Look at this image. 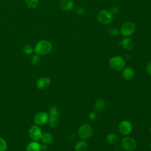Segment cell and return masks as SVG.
<instances>
[{
    "label": "cell",
    "mask_w": 151,
    "mask_h": 151,
    "mask_svg": "<svg viewBox=\"0 0 151 151\" xmlns=\"http://www.w3.org/2000/svg\"><path fill=\"white\" fill-rule=\"evenodd\" d=\"M52 47V44L49 41L42 40L38 41L35 44L34 51L37 55H44L50 52Z\"/></svg>",
    "instance_id": "obj_1"
},
{
    "label": "cell",
    "mask_w": 151,
    "mask_h": 151,
    "mask_svg": "<svg viewBox=\"0 0 151 151\" xmlns=\"http://www.w3.org/2000/svg\"><path fill=\"white\" fill-rule=\"evenodd\" d=\"M126 65V61L120 56H114L109 60L110 67L115 71H119L123 69Z\"/></svg>",
    "instance_id": "obj_2"
},
{
    "label": "cell",
    "mask_w": 151,
    "mask_h": 151,
    "mask_svg": "<svg viewBox=\"0 0 151 151\" xmlns=\"http://www.w3.org/2000/svg\"><path fill=\"white\" fill-rule=\"evenodd\" d=\"M136 25L131 21H127L122 24L120 28V33L124 37L130 36L135 32Z\"/></svg>",
    "instance_id": "obj_3"
},
{
    "label": "cell",
    "mask_w": 151,
    "mask_h": 151,
    "mask_svg": "<svg viewBox=\"0 0 151 151\" xmlns=\"http://www.w3.org/2000/svg\"><path fill=\"white\" fill-rule=\"evenodd\" d=\"M97 18L100 23L103 24H109L112 21L113 15L111 12L103 9L98 12Z\"/></svg>",
    "instance_id": "obj_4"
},
{
    "label": "cell",
    "mask_w": 151,
    "mask_h": 151,
    "mask_svg": "<svg viewBox=\"0 0 151 151\" xmlns=\"http://www.w3.org/2000/svg\"><path fill=\"white\" fill-rule=\"evenodd\" d=\"M79 137L82 139H87L91 137L93 133V128L89 124L85 123L82 124L78 131Z\"/></svg>",
    "instance_id": "obj_5"
},
{
    "label": "cell",
    "mask_w": 151,
    "mask_h": 151,
    "mask_svg": "<svg viewBox=\"0 0 151 151\" xmlns=\"http://www.w3.org/2000/svg\"><path fill=\"white\" fill-rule=\"evenodd\" d=\"M122 146L125 150L132 151L136 147V142L133 137L126 136L122 140Z\"/></svg>",
    "instance_id": "obj_6"
},
{
    "label": "cell",
    "mask_w": 151,
    "mask_h": 151,
    "mask_svg": "<svg viewBox=\"0 0 151 151\" xmlns=\"http://www.w3.org/2000/svg\"><path fill=\"white\" fill-rule=\"evenodd\" d=\"M28 134L29 137L33 141H38L41 139L42 133L39 126L37 124L32 125L28 130Z\"/></svg>",
    "instance_id": "obj_7"
},
{
    "label": "cell",
    "mask_w": 151,
    "mask_h": 151,
    "mask_svg": "<svg viewBox=\"0 0 151 151\" xmlns=\"http://www.w3.org/2000/svg\"><path fill=\"white\" fill-rule=\"evenodd\" d=\"M49 120V115L45 111H40L37 113L34 118V123L38 126H42L46 124Z\"/></svg>",
    "instance_id": "obj_8"
},
{
    "label": "cell",
    "mask_w": 151,
    "mask_h": 151,
    "mask_svg": "<svg viewBox=\"0 0 151 151\" xmlns=\"http://www.w3.org/2000/svg\"><path fill=\"white\" fill-rule=\"evenodd\" d=\"M119 130L122 134L127 135L132 132V125L127 120H122L119 124Z\"/></svg>",
    "instance_id": "obj_9"
},
{
    "label": "cell",
    "mask_w": 151,
    "mask_h": 151,
    "mask_svg": "<svg viewBox=\"0 0 151 151\" xmlns=\"http://www.w3.org/2000/svg\"><path fill=\"white\" fill-rule=\"evenodd\" d=\"M51 83L50 79L47 77H42L40 78L36 83V86L38 88L44 90L47 88Z\"/></svg>",
    "instance_id": "obj_10"
},
{
    "label": "cell",
    "mask_w": 151,
    "mask_h": 151,
    "mask_svg": "<svg viewBox=\"0 0 151 151\" xmlns=\"http://www.w3.org/2000/svg\"><path fill=\"white\" fill-rule=\"evenodd\" d=\"M60 6L64 11H71L74 6V3L72 0H61Z\"/></svg>",
    "instance_id": "obj_11"
},
{
    "label": "cell",
    "mask_w": 151,
    "mask_h": 151,
    "mask_svg": "<svg viewBox=\"0 0 151 151\" xmlns=\"http://www.w3.org/2000/svg\"><path fill=\"white\" fill-rule=\"evenodd\" d=\"M120 44L123 46V47L127 50H132L133 49L134 47V44L133 42V41L130 39L129 38H123Z\"/></svg>",
    "instance_id": "obj_12"
},
{
    "label": "cell",
    "mask_w": 151,
    "mask_h": 151,
    "mask_svg": "<svg viewBox=\"0 0 151 151\" xmlns=\"http://www.w3.org/2000/svg\"><path fill=\"white\" fill-rule=\"evenodd\" d=\"M41 146L37 141H32L28 143L26 147V151H40Z\"/></svg>",
    "instance_id": "obj_13"
},
{
    "label": "cell",
    "mask_w": 151,
    "mask_h": 151,
    "mask_svg": "<svg viewBox=\"0 0 151 151\" xmlns=\"http://www.w3.org/2000/svg\"><path fill=\"white\" fill-rule=\"evenodd\" d=\"M134 76V71L131 67L126 68L123 72V77L126 80H132Z\"/></svg>",
    "instance_id": "obj_14"
},
{
    "label": "cell",
    "mask_w": 151,
    "mask_h": 151,
    "mask_svg": "<svg viewBox=\"0 0 151 151\" xmlns=\"http://www.w3.org/2000/svg\"><path fill=\"white\" fill-rule=\"evenodd\" d=\"M50 115L49 118L54 119H58L60 114L58 110L57 107L55 106H52L50 108Z\"/></svg>",
    "instance_id": "obj_15"
},
{
    "label": "cell",
    "mask_w": 151,
    "mask_h": 151,
    "mask_svg": "<svg viewBox=\"0 0 151 151\" xmlns=\"http://www.w3.org/2000/svg\"><path fill=\"white\" fill-rule=\"evenodd\" d=\"M105 107V102L102 99H99L96 101L94 104V109L97 113L101 112Z\"/></svg>",
    "instance_id": "obj_16"
},
{
    "label": "cell",
    "mask_w": 151,
    "mask_h": 151,
    "mask_svg": "<svg viewBox=\"0 0 151 151\" xmlns=\"http://www.w3.org/2000/svg\"><path fill=\"white\" fill-rule=\"evenodd\" d=\"M87 143L83 140L78 142L75 146L76 151H87Z\"/></svg>",
    "instance_id": "obj_17"
},
{
    "label": "cell",
    "mask_w": 151,
    "mask_h": 151,
    "mask_svg": "<svg viewBox=\"0 0 151 151\" xmlns=\"http://www.w3.org/2000/svg\"><path fill=\"white\" fill-rule=\"evenodd\" d=\"M42 142L45 144H48L51 143L53 140L52 135L49 133V132H45L42 133L41 138Z\"/></svg>",
    "instance_id": "obj_18"
},
{
    "label": "cell",
    "mask_w": 151,
    "mask_h": 151,
    "mask_svg": "<svg viewBox=\"0 0 151 151\" xmlns=\"http://www.w3.org/2000/svg\"><path fill=\"white\" fill-rule=\"evenodd\" d=\"M107 141L111 145H115L117 144L119 140V137L117 136V134L114 133H110L109 134L107 137Z\"/></svg>",
    "instance_id": "obj_19"
},
{
    "label": "cell",
    "mask_w": 151,
    "mask_h": 151,
    "mask_svg": "<svg viewBox=\"0 0 151 151\" xmlns=\"http://www.w3.org/2000/svg\"><path fill=\"white\" fill-rule=\"evenodd\" d=\"M27 5L31 8H36L38 5V0H25Z\"/></svg>",
    "instance_id": "obj_20"
},
{
    "label": "cell",
    "mask_w": 151,
    "mask_h": 151,
    "mask_svg": "<svg viewBox=\"0 0 151 151\" xmlns=\"http://www.w3.org/2000/svg\"><path fill=\"white\" fill-rule=\"evenodd\" d=\"M34 51L32 47L29 44H25L22 48V51L24 53L27 55L31 54Z\"/></svg>",
    "instance_id": "obj_21"
},
{
    "label": "cell",
    "mask_w": 151,
    "mask_h": 151,
    "mask_svg": "<svg viewBox=\"0 0 151 151\" xmlns=\"http://www.w3.org/2000/svg\"><path fill=\"white\" fill-rule=\"evenodd\" d=\"M108 32L110 34L113 36H117L120 33L119 29L114 26L109 27L108 28Z\"/></svg>",
    "instance_id": "obj_22"
},
{
    "label": "cell",
    "mask_w": 151,
    "mask_h": 151,
    "mask_svg": "<svg viewBox=\"0 0 151 151\" xmlns=\"http://www.w3.org/2000/svg\"><path fill=\"white\" fill-rule=\"evenodd\" d=\"M8 147L6 142L2 137H0V151H6Z\"/></svg>",
    "instance_id": "obj_23"
},
{
    "label": "cell",
    "mask_w": 151,
    "mask_h": 151,
    "mask_svg": "<svg viewBox=\"0 0 151 151\" xmlns=\"http://www.w3.org/2000/svg\"><path fill=\"white\" fill-rule=\"evenodd\" d=\"M31 63L32 65H37L40 61V55H37V54H35L34 55L32 58H31Z\"/></svg>",
    "instance_id": "obj_24"
},
{
    "label": "cell",
    "mask_w": 151,
    "mask_h": 151,
    "mask_svg": "<svg viewBox=\"0 0 151 151\" xmlns=\"http://www.w3.org/2000/svg\"><path fill=\"white\" fill-rule=\"evenodd\" d=\"M48 123H49L50 126L51 127H55L58 125V119H54L49 118Z\"/></svg>",
    "instance_id": "obj_25"
},
{
    "label": "cell",
    "mask_w": 151,
    "mask_h": 151,
    "mask_svg": "<svg viewBox=\"0 0 151 151\" xmlns=\"http://www.w3.org/2000/svg\"><path fill=\"white\" fill-rule=\"evenodd\" d=\"M76 12L77 15H83L85 13V9L82 7H78L76 10Z\"/></svg>",
    "instance_id": "obj_26"
},
{
    "label": "cell",
    "mask_w": 151,
    "mask_h": 151,
    "mask_svg": "<svg viewBox=\"0 0 151 151\" xmlns=\"http://www.w3.org/2000/svg\"><path fill=\"white\" fill-rule=\"evenodd\" d=\"M89 118L92 120H96V118H97V115L95 113H93V112H91L89 114Z\"/></svg>",
    "instance_id": "obj_27"
},
{
    "label": "cell",
    "mask_w": 151,
    "mask_h": 151,
    "mask_svg": "<svg viewBox=\"0 0 151 151\" xmlns=\"http://www.w3.org/2000/svg\"><path fill=\"white\" fill-rule=\"evenodd\" d=\"M146 70H147V73L151 75V62L149 63L147 66V68H146Z\"/></svg>",
    "instance_id": "obj_28"
},
{
    "label": "cell",
    "mask_w": 151,
    "mask_h": 151,
    "mask_svg": "<svg viewBox=\"0 0 151 151\" xmlns=\"http://www.w3.org/2000/svg\"><path fill=\"white\" fill-rule=\"evenodd\" d=\"M149 131H150V133H151V127H150V130H149Z\"/></svg>",
    "instance_id": "obj_29"
},
{
    "label": "cell",
    "mask_w": 151,
    "mask_h": 151,
    "mask_svg": "<svg viewBox=\"0 0 151 151\" xmlns=\"http://www.w3.org/2000/svg\"><path fill=\"white\" fill-rule=\"evenodd\" d=\"M150 148H151V142H150Z\"/></svg>",
    "instance_id": "obj_30"
}]
</instances>
